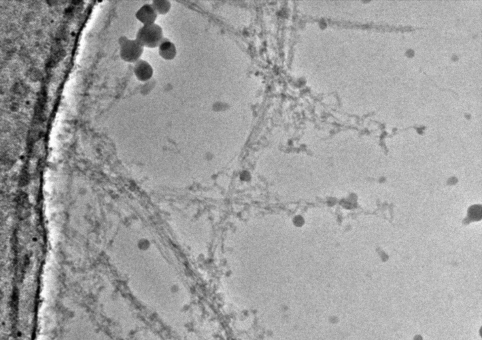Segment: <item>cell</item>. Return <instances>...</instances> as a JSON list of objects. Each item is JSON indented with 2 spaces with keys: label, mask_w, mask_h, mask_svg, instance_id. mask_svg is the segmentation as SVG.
<instances>
[{
  "label": "cell",
  "mask_w": 482,
  "mask_h": 340,
  "mask_svg": "<svg viewBox=\"0 0 482 340\" xmlns=\"http://www.w3.org/2000/svg\"><path fill=\"white\" fill-rule=\"evenodd\" d=\"M135 39L144 48H158L159 45L164 39L163 29L160 25L156 24V23L143 25L138 31Z\"/></svg>",
  "instance_id": "1"
},
{
  "label": "cell",
  "mask_w": 482,
  "mask_h": 340,
  "mask_svg": "<svg viewBox=\"0 0 482 340\" xmlns=\"http://www.w3.org/2000/svg\"><path fill=\"white\" fill-rule=\"evenodd\" d=\"M144 50V47L137 39H128L120 46V58L126 63H137L141 59Z\"/></svg>",
  "instance_id": "2"
},
{
  "label": "cell",
  "mask_w": 482,
  "mask_h": 340,
  "mask_svg": "<svg viewBox=\"0 0 482 340\" xmlns=\"http://www.w3.org/2000/svg\"><path fill=\"white\" fill-rule=\"evenodd\" d=\"M158 14L153 7L152 4H144L136 13V18L143 25L155 23Z\"/></svg>",
  "instance_id": "3"
},
{
  "label": "cell",
  "mask_w": 482,
  "mask_h": 340,
  "mask_svg": "<svg viewBox=\"0 0 482 340\" xmlns=\"http://www.w3.org/2000/svg\"><path fill=\"white\" fill-rule=\"evenodd\" d=\"M133 71L136 77L141 82L148 81L154 74V69L152 65L143 59H140L135 63Z\"/></svg>",
  "instance_id": "4"
},
{
  "label": "cell",
  "mask_w": 482,
  "mask_h": 340,
  "mask_svg": "<svg viewBox=\"0 0 482 340\" xmlns=\"http://www.w3.org/2000/svg\"><path fill=\"white\" fill-rule=\"evenodd\" d=\"M158 53L160 56L165 61H171L177 55V48L176 45L170 40L165 38L158 46Z\"/></svg>",
  "instance_id": "5"
},
{
  "label": "cell",
  "mask_w": 482,
  "mask_h": 340,
  "mask_svg": "<svg viewBox=\"0 0 482 340\" xmlns=\"http://www.w3.org/2000/svg\"><path fill=\"white\" fill-rule=\"evenodd\" d=\"M152 5L158 15H165L171 10V2L167 0H154Z\"/></svg>",
  "instance_id": "6"
},
{
  "label": "cell",
  "mask_w": 482,
  "mask_h": 340,
  "mask_svg": "<svg viewBox=\"0 0 482 340\" xmlns=\"http://www.w3.org/2000/svg\"><path fill=\"white\" fill-rule=\"evenodd\" d=\"M293 222H294L295 226L301 227L304 224V220H303L302 217L296 216L293 220Z\"/></svg>",
  "instance_id": "7"
},
{
  "label": "cell",
  "mask_w": 482,
  "mask_h": 340,
  "mask_svg": "<svg viewBox=\"0 0 482 340\" xmlns=\"http://www.w3.org/2000/svg\"><path fill=\"white\" fill-rule=\"evenodd\" d=\"M241 178L243 180H248L250 178L249 174L248 173L242 174Z\"/></svg>",
  "instance_id": "8"
},
{
  "label": "cell",
  "mask_w": 482,
  "mask_h": 340,
  "mask_svg": "<svg viewBox=\"0 0 482 340\" xmlns=\"http://www.w3.org/2000/svg\"><path fill=\"white\" fill-rule=\"evenodd\" d=\"M127 39H128V38H127L126 37H124V36H122V37H120V39H119L118 40L119 44H120V46H121V45H122V44H124V42L126 41Z\"/></svg>",
  "instance_id": "9"
}]
</instances>
